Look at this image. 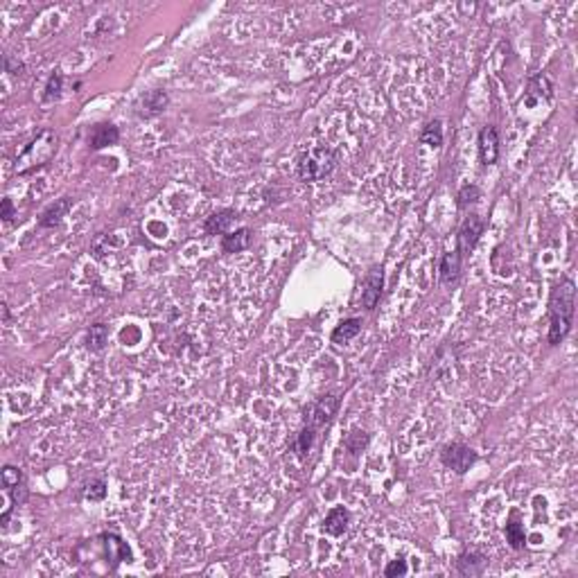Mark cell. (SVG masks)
<instances>
[{"instance_id": "4fadbf2b", "label": "cell", "mask_w": 578, "mask_h": 578, "mask_svg": "<svg viewBox=\"0 0 578 578\" xmlns=\"http://www.w3.org/2000/svg\"><path fill=\"white\" fill-rule=\"evenodd\" d=\"M235 219H238V212L235 210H219V212H212V215L206 219V224H204V230L208 233V235H226L228 228L235 224Z\"/></svg>"}, {"instance_id": "44dd1931", "label": "cell", "mask_w": 578, "mask_h": 578, "mask_svg": "<svg viewBox=\"0 0 578 578\" xmlns=\"http://www.w3.org/2000/svg\"><path fill=\"white\" fill-rule=\"evenodd\" d=\"M551 90H553V86L544 75H537L529 82V97L531 99H549Z\"/></svg>"}, {"instance_id": "f1b7e54d", "label": "cell", "mask_w": 578, "mask_h": 578, "mask_svg": "<svg viewBox=\"0 0 578 578\" xmlns=\"http://www.w3.org/2000/svg\"><path fill=\"white\" fill-rule=\"evenodd\" d=\"M384 574L387 576H404L407 574V565H404V560H391L389 565H387V570H384Z\"/></svg>"}, {"instance_id": "9a60e30c", "label": "cell", "mask_w": 578, "mask_h": 578, "mask_svg": "<svg viewBox=\"0 0 578 578\" xmlns=\"http://www.w3.org/2000/svg\"><path fill=\"white\" fill-rule=\"evenodd\" d=\"M73 208V199L70 197H62L59 201H55L53 206H48L43 212H41V219H39V226H43V228H53L57 226L59 221H62L66 217V212Z\"/></svg>"}, {"instance_id": "9c48e42d", "label": "cell", "mask_w": 578, "mask_h": 578, "mask_svg": "<svg viewBox=\"0 0 578 578\" xmlns=\"http://www.w3.org/2000/svg\"><path fill=\"white\" fill-rule=\"evenodd\" d=\"M479 158L483 165H495L500 158V134L495 127H483L479 134Z\"/></svg>"}, {"instance_id": "8992f818", "label": "cell", "mask_w": 578, "mask_h": 578, "mask_svg": "<svg viewBox=\"0 0 578 578\" xmlns=\"http://www.w3.org/2000/svg\"><path fill=\"white\" fill-rule=\"evenodd\" d=\"M441 461L445 468L454 470L456 474H465L476 463V452L463 443H450L441 452Z\"/></svg>"}, {"instance_id": "cb8c5ba5", "label": "cell", "mask_w": 578, "mask_h": 578, "mask_svg": "<svg viewBox=\"0 0 578 578\" xmlns=\"http://www.w3.org/2000/svg\"><path fill=\"white\" fill-rule=\"evenodd\" d=\"M62 88H64V77L62 73H53L48 79V86H46V93H43V102H55V99L62 97Z\"/></svg>"}, {"instance_id": "2e32d148", "label": "cell", "mask_w": 578, "mask_h": 578, "mask_svg": "<svg viewBox=\"0 0 578 578\" xmlns=\"http://www.w3.org/2000/svg\"><path fill=\"white\" fill-rule=\"evenodd\" d=\"M461 253L459 251H450L441 258V282L443 285H454L461 276Z\"/></svg>"}, {"instance_id": "d4e9b609", "label": "cell", "mask_w": 578, "mask_h": 578, "mask_svg": "<svg viewBox=\"0 0 578 578\" xmlns=\"http://www.w3.org/2000/svg\"><path fill=\"white\" fill-rule=\"evenodd\" d=\"M82 495H84V500H88V502H102L106 497V483L102 479H93L82 488Z\"/></svg>"}, {"instance_id": "7c38bea8", "label": "cell", "mask_w": 578, "mask_h": 578, "mask_svg": "<svg viewBox=\"0 0 578 578\" xmlns=\"http://www.w3.org/2000/svg\"><path fill=\"white\" fill-rule=\"evenodd\" d=\"M118 140H120V131L111 123H99L90 129V134H88L90 149H104L109 145H116Z\"/></svg>"}, {"instance_id": "4316f807", "label": "cell", "mask_w": 578, "mask_h": 578, "mask_svg": "<svg viewBox=\"0 0 578 578\" xmlns=\"http://www.w3.org/2000/svg\"><path fill=\"white\" fill-rule=\"evenodd\" d=\"M479 195H481V190L476 186H463L459 190V197H456V204H459V208H468L470 204H474V201L479 199Z\"/></svg>"}, {"instance_id": "5bb4252c", "label": "cell", "mask_w": 578, "mask_h": 578, "mask_svg": "<svg viewBox=\"0 0 578 578\" xmlns=\"http://www.w3.org/2000/svg\"><path fill=\"white\" fill-rule=\"evenodd\" d=\"M486 565H488V560H486L483 553L463 551L459 556V560H456V570H459L461 576H481L483 570H486Z\"/></svg>"}, {"instance_id": "277c9868", "label": "cell", "mask_w": 578, "mask_h": 578, "mask_svg": "<svg viewBox=\"0 0 578 578\" xmlns=\"http://www.w3.org/2000/svg\"><path fill=\"white\" fill-rule=\"evenodd\" d=\"M53 138H57V136L53 134V131H50V129H43L41 134H39V138L32 140V143H29V145L25 147V151L21 154V158L16 160V172H18V174H27V172H32V170H36V167L46 165V160H48L50 156H53L55 149H46V151H41V147H46Z\"/></svg>"}, {"instance_id": "30bf717a", "label": "cell", "mask_w": 578, "mask_h": 578, "mask_svg": "<svg viewBox=\"0 0 578 578\" xmlns=\"http://www.w3.org/2000/svg\"><path fill=\"white\" fill-rule=\"evenodd\" d=\"M170 104V97L165 90H149V93H145L143 97L138 99V116H143V118H154L158 113H163V111L167 109Z\"/></svg>"}, {"instance_id": "4dcf8cb0", "label": "cell", "mask_w": 578, "mask_h": 578, "mask_svg": "<svg viewBox=\"0 0 578 578\" xmlns=\"http://www.w3.org/2000/svg\"><path fill=\"white\" fill-rule=\"evenodd\" d=\"M5 66H7V73H12V70H21V68H23L21 64H16L12 57H7V59H5Z\"/></svg>"}, {"instance_id": "ac0fdd59", "label": "cell", "mask_w": 578, "mask_h": 578, "mask_svg": "<svg viewBox=\"0 0 578 578\" xmlns=\"http://www.w3.org/2000/svg\"><path fill=\"white\" fill-rule=\"evenodd\" d=\"M251 247V230L249 228H238L235 233H226L221 240V249L226 253H240Z\"/></svg>"}, {"instance_id": "d6986e66", "label": "cell", "mask_w": 578, "mask_h": 578, "mask_svg": "<svg viewBox=\"0 0 578 578\" xmlns=\"http://www.w3.org/2000/svg\"><path fill=\"white\" fill-rule=\"evenodd\" d=\"M362 332V321L359 319H346L341 321L337 328L332 330V341L334 343H348Z\"/></svg>"}, {"instance_id": "52a82bcc", "label": "cell", "mask_w": 578, "mask_h": 578, "mask_svg": "<svg viewBox=\"0 0 578 578\" xmlns=\"http://www.w3.org/2000/svg\"><path fill=\"white\" fill-rule=\"evenodd\" d=\"M99 544H102L104 558L111 560V567H118L120 563H129L131 560V549L127 546V542L116 533H102L97 537Z\"/></svg>"}, {"instance_id": "3957f363", "label": "cell", "mask_w": 578, "mask_h": 578, "mask_svg": "<svg viewBox=\"0 0 578 578\" xmlns=\"http://www.w3.org/2000/svg\"><path fill=\"white\" fill-rule=\"evenodd\" d=\"M3 493H5V513L0 517V524L5 526L9 522L14 504H23L27 497L25 474L18 468H14V465H5L3 468Z\"/></svg>"}, {"instance_id": "83f0119b", "label": "cell", "mask_w": 578, "mask_h": 578, "mask_svg": "<svg viewBox=\"0 0 578 578\" xmlns=\"http://www.w3.org/2000/svg\"><path fill=\"white\" fill-rule=\"evenodd\" d=\"M366 445H369V436L364 432H352L348 436V441H346V448H348L350 454H359L364 448H366Z\"/></svg>"}, {"instance_id": "603a6c76", "label": "cell", "mask_w": 578, "mask_h": 578, "mask_svg": "<svg viewBox=\"0 0 578 578\" xmlns=\"http://www.w3.org/2000/svg\"><path fill=\"white\" fill-rule=\"evenodd\" d=\"M506 540H509V544L513 546V549H524V544H526V533H524V526L517 522V520H511L509 524H506Z\"/></svg>"}, {"instance_id": "ba28073f", "label": "cell", "mask_w": 578, "mask_h": 578, "mask_svg": "<svg viewBox=\"0 0 578 578\" xmlns=\"http://www.w3.org/2000/svg\"><path fill=\"white\" fill-rule=\"evenodd\" d=\"M483 228H486V221L479 215H470L468 219L463 221V226L459 230V249H456V251H459L461 256L470 253L474 249L476 242H479Z\"/></svg>"}, {"instance_id": "5b68a950", "label": "cell", "mask_w": 578, "mask_h": 578, "mask_svg": "<svg viewBox=\"0 0 578 578\" xmlns=\"http://www.w3.org/2000/svg\"><path fill=\"white\" fill-rule=\"evenodd\" d=\"M339 409V398L334 393H328L323 395V398L314 400L312 404L305 407V425L312 427L314 432H319L321 427H326V425L334 418V413Z\"/></svg>"}, {"instance_id": "e0dca14e", "label": "cell", "mask_w": 578, "mask_h": 578, "mask_svg": "<svg viewBox=\"0 0 578 578\" xmlns=\"http://www.w3.org/2000/svg\"><path fill=\"white\" fill-rule=\"evenodd\" d=\"M348 524H350V513L343 509V506H337V509H332L326 517V522H323V529L330 535H343L348 531Z\"/></svg>"}, {"instance_id": "f546056e", "label": "cell", "mask_w": 578, "mask_h": 578, "mask_svg": "<svg viewBox=\"0 0 578 578\" xmlns=\"http://www.w3.org/2000/svg\"><path fill=\"white\" fill-rule=\"evenodd\" d=\"M0 217H3L7 224L14 219V204H12V199H9V197L3 199V212H0Z\"/></svg>"}, {"instance_id": "7a4b0ae2", "label": "cell", "mask_w": 578, "mask_h": 578, "mask_svg": "<svg viewBox=\"0 0 578 578\" xmlns=\"http://www.w3.org/2000/svg\"><path fill=\"white\" fill-rule=\"evenodd\" d=\"M337 165V154L330 147H312L305 149L296 160V172L301 181L314 184V181L326 179Z\"/></svg>"}, {"instance_id": "8fae6325", "label": "cell", "mask_w": 578, "mask_h": 578, "mask_svg": "<svg viewBox=\"0 0 578 578\" xmlns=\"http://www.w3.org/2000/svg\"><path fill=\"white\" fill-rule=\"evenodd\" d=\"M382 285H384L382 267H373V269L369 271L366 280H364V291H362V303H364V308H366V310H373L375 303L380 301Z\"/></svg>"}, {"instance_id": "7402d4cb", "label": "cell", "mask_w": 578, "mask_h": 578, "mask_svg": "<svg viewBox=\"0 0 578 578\" xmlns=\"http://www.w3.org/2000/svg\"><path fill=\"white\" fill-rule=\"evenodd\" d=\"M420 140L425 145L429 147H441L443 145V127H441V120H432V123L425 125L422 134H420Z\"/></svg>"}, {"instance_id": "6da1fadb", "label": "cell", "mask_w": 578, "mask_h": 578, "mask_svg": "<svg viewBox=\"0 0 578 578\" xmlns=\"http://www.w3.org/2000/svg\"><path fill=\"white\" fill-rule=\"evenodd\" d=\"M576 312V287L572 280H563L551 289L549 298V343L558 346L572 330Z\"/></svg>"}, {"instance_id": "484cf974", "label": "cell", "mask_w": 578, "mask_h": 578, "mask_svg": "<svg viewBox=\"0 0 578 578\" xmlns=\"http://www.w3.org/2000/svg\"><path fill=\"white\" fill-rule=\"evenodd\" d=\"M314 436H317V432H314L312 427H303L296 436V445H294V450H296L298 456H305L310 450H312V443H314Z\"/></svg>"}, {"instance_id": "ffe728a7", "label": "cell", "mask_w": 578, "mask_h": 578, "mask_svg": "<svg viewBox=\"0 0 578 578\" xmlns=\"http://www.w3.org/2000/svg\"><path fill=\"white\" fill-rule=\"evenodd\" d=\"M106 341H109V328L104 326V323H95V326H90V330L86 334L88 350L99 352V350L106 346Z\"/></svg>"}]
</instances>
